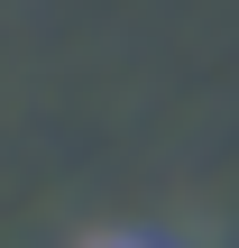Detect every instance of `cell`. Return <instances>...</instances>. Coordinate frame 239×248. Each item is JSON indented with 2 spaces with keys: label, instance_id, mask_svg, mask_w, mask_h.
<instances>
[{
  "label": "cell",
  "instance_id": "cell-1",
  "mask_svg": "<svg viewBox=\"0 0 239 248\" xmlns=\"http://www.w3.org/2000/svg\"><path fill=\"white\" fill-rule=\"evenodd\" d=\"M92 248H166V239H92Z\"/></svg>",
  "mask_w": 239,
  "mask_h": 248
}]
</instances>
